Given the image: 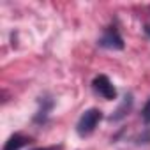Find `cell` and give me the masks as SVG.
I'll return each mask as SVG.
<instances>
[{
  "label": "cell",
  "mask_w": 150,
  "mask_h": 150,
  "mask_svg": "<svg viewBox=\"0 0 150 150\" xmlns=\"http://www.w3.org/2000/svg\"><path fill=\"white\" fill-rule=\"evenodd\" d=\"M101 118H103L101 110H97V108L87 110V111L80 117V120H78V124H76V132H78L81 138L90 136V134L96 131V127H97V124L101 122Z\"/></svg>",
  "instance_id": "6da1fadb"
},
{
  "label": "cell",
  "mask_w": 150,
  "mask_h": 150,
  "mask_svg": "<svg viewBox=\"0 0 150 150\" xmlns=\"http://www.w3.org/2000/svg\"><path fill=\"white\" fill-rule=\"evenodd\" d=\"M92 88L96 90V94H99L101 97H104L106 101H113L117 99V88L115 85L110 81V78L106 74H99L92 81Z\"/></svg>",
  "instance_id": "7a4b0ae2"
},
{
  "label": "cell",
  "mask_w": 150,
  "mask_h": 150,
  "mask_svg": "<svg viewBox=\"0 0 150 150\" xmlns=\"http://www.w3.org/2000/svg\"><path fill=\"white\" fill-rule=\"evenodd\" d=\"M97 44L103 46V48H108V50H122L124 48V39H122V35L118 34V30L115 27H108L103 32Z\"/></svg>",
  "instance_id": "3957f363"
},
{
  "label": "cell",
  "mask_w": 150,
  "mask_h": 150,
  "mask_svg": "<svg viewBox=\"0 0 150 150\" xmlns=\"http://www.w3.org/2000/svg\"><path fill=\"white\" fill-rule=\"evenodd\" d=\"M28 143H30V138L28 136H25L21 132H14V134L9 136V139L6 141V145H4L2 150H21Z\"/></svg>",
  "instance_id": "277c9868"
},
{
  "label": "cell",
  "mask_w": 150,
  "mask_h": 150,
  "mask_svg": "<svg viewBox=\"0 0 150 150\" xmlns=\"http://www.w3.org/2000/svg\"><path fill=\"white\" fill-rule=\"evenodd\" d=\"M51 108H53V101H51L50 97H41V108H39L37 115L34 117V122H37V124H44L48 113L51 111Z\"/></svg>",
  "instance_id": "5b68a950"
},
{
  "label": "cell",
  "mask_w": 150,
  "mask_h": 150,
  "mask_svg": "<svg viewBox=\"0 0 150 150\" xmlns=\"http://www.w3.org/2000/svg\"><path fill=\"white\" fill-rule=\"evenodd\" d=\"M131 106H132V96L129 94V96H125V97H124V103H122V104L118 106V110L115 111V115H111V117H110V120L117 122V120L124 118V117L127 115V111L131 110Z\"/></svg>",
  "instance_id": "8992f818"
},
{
  "label": "cell",
  "mask_w": 150,
  "mask_h": 150,
  "mask_svg": "<svg viewBox=\"0 0 150 150\" xmlns=\"http://www.w3.org/2000/svg\"><path fill=\"white\" fill-rule=\"evenodd\" d=\"M141 118H143L145 124H150V99L146 101V104H145L143 110H141Z\"/></svg>",
  "instance_id": "52a82bcc"
},
{
  "label": "cell",
  "mask_w": 150,
  "mask_h": 150,
  "mask_svg": "<svg viewBox=\"0 0 150 150\" xmlns=\"http://www.w3.org/2000/svg\"><path fill=\"white\" fill-rule=\"evenodd\" d=\"M32 150H62V145H58V146H41V148H32Z\"/></svg>",
  "instance_id": "ba28073f"
},
{
  "label": "cell",
  "mask_w": 150,
  "mask_h": 150,
  "mask_svg": "<svg viewBox=\"0 0 150 150\" xmlns=\"http://www.w3.org/2000/svg\"><path fill=\"white\" fill-rule=\"evenodd\" d=\"M145 32H146V35L150 37V25H146V27H145Z\"/></svg>",
  "instance_id": "9c48e42d"
}]
</instances>
